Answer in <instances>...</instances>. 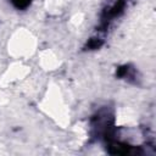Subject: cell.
<instances>
[{
    "label": "cell",
    "instance_id": "cell-1",
    "mask_svg": "<svg viewBox=\"0 0 156 156\" xmlns=\"http://www.w3.org/2000/svg\"><path fill=\"white\" fill-rule=\"evenodd\" d=\"M35 49V40L27 30H18L9 43V51L15 57H27L33 54Z\"/></svg>",
    "mask_w": 156,
    "mask_h": 156
},
{
    "label": "cell",
    "instance_id": "cell-2",
    "mask_svg": "<svg viewBox=\"0 0 156 156\" xmlns=\"http://www.w3.org/2000/svg\"><path fill=\"white\" fill-rule=\"evenodd\" d=\"M41 63H43V66L44 67H50L49 69H51V68H54L56 65H58L60 63V61L57 60V57L52 54V52H50V51H46L43 56H41Z\"/></svg>",
    "mask_w": 156,
    "mask_h": 156
}]
</instances>
